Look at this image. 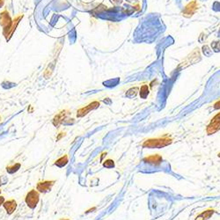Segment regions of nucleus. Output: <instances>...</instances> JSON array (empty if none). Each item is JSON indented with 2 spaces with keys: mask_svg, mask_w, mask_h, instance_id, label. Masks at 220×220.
Instances as JSON below:
<instances>
[{
  "mask_svg": "<svg viewBox=\"0 0 220 220\" xmlns=\"http://www.w3.org/2000/svg\"><path fill=\"white\" fill-rule=\"evenodd\" d=\"M162 157L160 155L155 154V155H151V156H148V157H145L144 159V161L145 163H148V164L153 165V166H159V165L161 164L162 162Z\"/></svg>",
  "mask_w": 220,
  "mask_h": 220,
  "instance_id": "nucleus-8",
  "label": "nucleus"
},
{
  "mask_svg": "<svg viewBox=\"0 0 220 220\" xmlns=\"http://www.w3.org/2000/svg\"><path fill=\"white\" fill-rule=\"evenodd\" d=\"M172 144V139L169 138L167 136H163V137H159V138H151L148 140L145 141L143 144V147L145 148H162L165 146L171 145Z\"/></svg>",
  "mask_w": 220,
  "mask_h": 220,
  "instance_id": "nucleus-1",
  "label": "nucleus"
},
{
  "mask_svg": "<svg viewBox=\"0 0 220 220\" xmlns=\"http://www.w3.org/2000/svg\"><path fill=\"white\" fill-rule=\"evenodd\" d=\"M0 120H1V115H0Z\"/></svg>",
  "mask_w": 220,
  "mask_h": 220,
  "instance_id": "nucleus-26",
  "label": "nucleus"
},
{
  "mask_svg": "<svg viewBox=\"0 0 220 220\" xmlns=\"http://www.w3.org/2000/svg\"><path fill=\"white\" fill-rule=\"evenodd\" d=\"M103 166L107 167V168H112L115 166V162L112 159H107L103 162Z\"/></svg>",
  "mask_w": 220,
  "mask_h": 220,
  "instance_id": "nucleus-16",
  "label": "nucleus"
},
{
  "mask_svg": "<svg viewBox=\"0 0 220 220\" xmlns=\"http://www.w3.org/2000/svg\"><path fill=\"white\" fill-rule=\"evenodd\" d=\"M39 200H40V195L35 189L30 190L25 197V202L30 209H34L37 206Z\"/></svg>",
  "mask_w": 220,
  "mask_h": 220,
  "instance_id": "nucleus-2",
  "label": "nucleus"
},
{
  "mask_svg": "<svg viewBox=\"0 0 220 220\" xmlns=\"http://www.w3.org/2000/svg\"><path fill=\"white\" fill-rule=\"evenodd\" d=\"M68 162H69L68 155H64V156L60 157L58 159H56L54 165L56 166H58V167H64V166L68 164Z\"/></svg>",
  "mask_w": 220,
  "mask_h": 220,
  "instance_id": "nucleus-12",
  "label": "nucleus"
},
{
  "mask_svg": "<svg viewBox=\"0 0 220 220\" xmlns=\"http://www.w3.org/2000/svg\"><path fill=\"white\" fill-rule=\"evenodd\" d=\"M65 136V133H64V132H62V133H60V135H58V136H57V137H56V140H60L62 137H63V136Z\"/></svg>",
  "mask_w": 220,
  "mask_h": 220,
  "instance_id": "nucleus-19",
  "label": "nucleus"
},
{
  "mask_svg": "<svg viewBox=\"0 0 220 220\" xmlns=\"http://www.w3.org/2000/svg\"><path fill=\"white\" fill-rule=\"evenodd\" d=\"M5 4V0H0V8L4 5Z\"/></svg>",
  "mask_w": 220,
  "mask_h": 220,
  "instance_id": "nucleus-22",
  "label": "nucleus"
},
{
  "mask_svg": "<svg viewBox=\"0 0 220 220\" xmlns=\"http://www.w3.org/2000/svg\"><path fill=\"white\" fill-rule=\"evenodd\" d=\"M3 206L5 209L6 212L9 215H11V214L13 213L15 210H16V208H17V202L15 201L14 199H10V200L4 202Z\"/></svg>",
  "mask_w": 220,
  "mask_h": 220,
  "instance_id": "nucleus-9",
  "label": "nucleus"
},
{
  "mask_svg": "<svg viewBox=\"0 0 220 220\" xmlns=\"http://www.w3.org/2000/svg\"><path fill=\"white\" fill-rule=\"evenodd\" d=\"M136 91H137V88H136V87H135V88H131V89L129 90L126 93V96L130 97V98L135 97L136 95Z\"/></svg>",
  "mask_w": 220,
  "mask_h": 220,
  "instance_id": "nucleus-17",
  "label": "nucleus"
},
{
  "mask_svg": "<svg viewBox=\"0 0 220 220\" xmlns=\"http://www.w3.org/2000/svg\"><path fill=\"white\" fill-rule=\"evenodd\" d=\"M218 157H220V153H219V154H218Z\"/></svg>",
  "mask_w": 220,
  "mask_h": 220,
  "instance_id": "nucleus-24",
  "label": "nucleus"
},
{
  "mask_svg": "<svg viewBox=\"0 0 220 220\" xmlns=\"http://www.w3.org/2000/svg\"><path fill=\"white\" fill-rule=\"evenodd\" d=\"M197 9V2L196 1H192L190 4H188V5L186 6V8H185V11H184V16H186V17H189V16H191L195 12H196V10Z\"/></svg>",
  "mask_w": 220,
  "mask_h": 220,
  "instance_id": "nucleus-11",
  "label": "nucleus"
},
{
  "mask_svg": "<svg viewBox=\"0 0 220 220\" xmlns=\"http://www.w3.org/2000/svg\"><path fill=\"white\" fill-rule=\"evenodd\" d=\"M140 97L142 99H146L148 94H149V88H148V85L147 84H144L140 89Z\"/></svg>",
  "mask_w": 220,
  "mask_h": 220,
  "instance_id": "nucleus-15",
  "label": "nucleus"
},
{
  "mask_svg": "<svg viewBox=\"0 0 220 220\" xmlns=\"http://www.w3.org/2000/svg\"><path fill=\"white\" fill-rule=\"evenodd\" d=\"M214 212H215L214 210H207V211L202 212L200 215L197 216L196 220H208L214 214Z\"/></svg>",
  "mask_w": 220,
  "mask_h": 220,
  "instance_id": "nucleus-13",
  "label": "nucleus"
},
{
  "mask_svg": "<svg viewBox=\"0 0 220 220\" xmlns=\"http://www.w3.org/2000/svg\"><path fill=\"white\" fill-rule=\"evenodd\" d=\"M56 182V181L52 180V181H43L37 183L36 185V190L40 193H47L49 192L51 190L52 187L54 186V184Z\"/></svg>",
  "mask_w": 220,
  "mask_h": 220,
  "instance_id": "nucleus-5",
  "label": "nucleus"
},
{
  "mask_svg": "<svg viewBox=\"0 0 220 220\" xmlns=\"http://www.w3.org/2000/svg\"><path fill=\"white\" fill-rule=\"evenodd\" d=\"M60 220H70V219H67V218H62V219Z\"/></svg>",
  "mask_w": 220,
  "mask_h": 220,
  "instance_id": "nucleus-23",
  "label": "nucleus"
},
{
  "mask_svg": "<svg viewBox=\"0 0 220 220\" xmlns=\"http://www.w3.org/2000/svg\"><path fill=\"white\" fill-rule=\"evenodd\" d=\"M214 108L215 109H219L220 108V100L218 101H217L215 104H214Z\"/></svg>",
  "mask_w": 220,
  "mask_h": 220,
  "instance_id": "nucleus-18",
  "label": "nucleus"
},
{
  "mask_svg": "<svg viewBox=\"0 0 220 220\" xmlns=\"http://www.w3.org/2000/svg\"><path fill=\"white\" fill-rule=\"evenodd\" d=\"M96 210V208L95 207H94V208H92V209H90V210H88V211H86L85 213H90V212H93L94 211H95Z\"/></svg>",
  "mask_w": 220,
  "mask_h": 220,
  "instance_id": "nucleus-21",
  "label": "nucleus"
},
{
  "mask_svg": "<svg viewBox=\"0 0 220 220\" xmlns=\"http://www.w3.org/2000/svg\"><path fill=\"white\" fill-rule=\"evenodd\" d=\"M220 130V113L217 114L215 116L211 119V122L207 126L206 131L208 135H212Z\"/></svg>",
  "mask_w": 220,
  "mask_h": 220,
  "instance_id": "nucleus-4",
  "label": "nucleus"
},
{
  "mask_svg": "<svg viewBox=\"0 0 220 220\" xmlns=\"http://www.w3.org/2000/svg\"><path fill=\"white\" fill-rule=\"evenodd\" d=\"M4 202H5V197H0V206H1V205H3Z\"/></svg>",
  "mask_w": 220,
  "mask_h": 220,
  "instance_id": "nucleus-20",
  "label": "nucleus"
},
{
  "mask_svg": "<svg viewBox=\"0 0 220 220\" xmlns=\"http://www.w3.org/2000/svg\"><path fill=\"white\" fill-rule=\"evenodd\" d=\"M68 115H70V111L68 110H63L58 114H56L52 120V123L55 127H59L61 124H63L66 120V117Z\"/></svg>",
  "mask_w": 220,
  "mask_h": 220,
  "instance_id": "nucleus-7",
  "label": "nucleus"
},
{
  "mask_svg": "<svg viewBox=\"0 0 220 220\" xmlns=\"http://www.w3.org/2000/svg\"><path fill=\"white\" fill-rule=\"evenodd\" d=\"M0 194H1V189H0Z\"/></svg>",
  "mask_w": 220,
  "mask_h": 220,
  "instance_id": "nucleus-25",
  "label": "nucleus"
},
{
  "mask_svg": "<svg viewBox=\"0 0 220 220\" xmlns=\"http://www.w3.org/2000/svg\"><path fill=\"white\" fill-rule=\"evenodd\" d=\"M21 166L20 163H16V164L13 165V166H6V171L7 173H16Z\"/></svg>",
  "mask_w": 220,
  "mask_h": 220,
  "instance_id": "nucleus-14",
  "label": "nucleus"
},
{
  "mask_svg": "<svg viewBox=\"0 0 220 220\" xmlns=\"http://www.w3.org/2000/svg\"><path fill=\"white\" fill-rule=\"evenodd\" d=\"M11 23H12V19H11L9 13L7 11L1 13H0V25L4 28H7Z\"/></svg>",
  "mask_w": 220,
  "mask_h": 220,
  "instance_id": "nucleus-10",
  "label": "nucleus"
},
{
  "mask_svg": "<svg viewBox=\"0 0 220 220\" xmlns=\"http://www.w3.org/2000/svg\"><path fill=\"white\" fill-rule=\"evenodd\" d=\"M22 18H23V15H19V16H18V17H16L13 20H12V23L10 24L7 28H4L3 33H4L5 39H6L7 41L10 40V38L12 37V35H13V32L15 31V29H16V28H17L18 24L19 23V20L22 19Z\"/></svg>",
  "mask_w": 220,
  "mask_h": 220,
  "instance_id": "nucleus-3",
  "label": "nucleus"
},
{
  "mask_svg": "<svg viewBox=\"0 0 220 220\" xmlns=\"http://www.w3.org/2000/svg\"><path fill=\"white\" fill-rule=\"evenodd\" d=\"M100 107V102L99 101H93L92 103H90L89 105L85 106L84 108H79L77 112V117H83L84 115H86L90 111L94 110L96 108H98Z\"/></svg>",
  "mask_w": 220,
  "mask_h": 220,
  "instance_id": "nucleus-6",
  "label": "nucleus"
}]
</instances>
